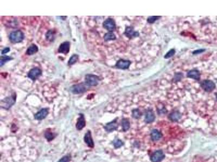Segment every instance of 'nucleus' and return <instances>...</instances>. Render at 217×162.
<instances>
[{"instance_id": "obj_33", "label": "nucleus", "mask_w": 217, "mask_h": 162, "mask_svg": "<svg viewBox=\"0 0 217 162\" xmlns=\"http://www.w3.org/2000/svg\"><path fill=\"white\" fill-rule=\"evenodd\" d=\"M216 99H217V93L216 94Z\"/></svg>"}, {"instance_id": "obj_25", "label": "nucleus", "mask_w": 217, "mask_h": 162, "mask_svg": "<svg viewBox=\"0 0 217 162\" xmlns=\"http://www.w3.org/2000/svg\"><path fill=\"white\" fill-rule=\"evenodd\" d=\"M13 59V58L8 56H2L0 59V66L2 67L6 62Z\"/></svg>"}, {"instance_id": "obj_13", "label": "nucleus", "mask_w": 217, "mask_h": 162, "mask_svg": "<svg viewBox=\"0 0 217 162\" xmlns=\"http://www.w3.org/2000/svg\"><path fill=\"white\" fill-rule=\"evenodd\" d=\"M130 64H131V62L130 61L121 59L117 62L116 64L115 65V67L119 69H127L129 68Z\"/></svg>"}, {"instance_id": "obj_26", "label": "nucleus", "mask_w": 217, "mask_h": 162, "mask_svg": "<svg viewBox=\"0 0 217 162\" xmlns=\"http://www.w3.org/2000/svg\"><path fill=\"white\" fill-rule=\"evenodd\" d=\"M46 38L49 41H53L55 38L54 31L52 30H49L46 34Z\"/></svg>"}, {"instance_id": "obj_29", "label": "nucleus", "mask_w": 217, "mask_h": 162, "mask_svg": "<svg viewBox=\"0 0 217 162\" xmlns=\"http://www.w3.org/2000/svg\"><path fill=\"white\" fill-rule=\"evenodd\" d=\"M160 17V16H150L148 17V22L149 23H153Z\"/></svg>"}, {"instance_id": "obj_7", "label": "nucleus", "mask_w": 217, "mask_h": 162, "mask_svg": "<svg viewBox=\"0 0 217 162\" xmlns=\"http://www.w3.org/2000/svg\"><path fill=\"white\" fill-rule=\"evenodd\" d=\"M118 128H119L118 118H115L111 122L107 123L104 127L105 131L109 133H111L116 130Z\"/></svg>"}, {"instance_id": "obj_14", "label": "nucleus", "mask_w": 217, "mask_h": 162, "mask_svg": "<svg viewBox=\"0 0 217 162\" xmlns=\"http://www.w3.org/2000/svg\"><path fill=\"white\" fill-rule=\"evenodd\" d=\"M69 49L70 43L68 41H65L60 45L59 47L58 48V53L60 54L66 55L69 53Z\"/></svg>"}, {"instance_id": "obj_24", "label": "nucleus", "mask_w": 217, "mask_h": 162, "mask_svg": "<svg viewBox=\"0 0 217 162\" xmlns=\"http://www.w3.org/2000/svg\"><path fill=\"white\" fill-rule=\"evenodd\" d=\"M116 36L114 34L113 32H109L105 34L104 35V39L105 41H112V40H115L116 39Z\"/></svg>"}, {"instance_id": "obj_23", "label": "nucleus", "mask_w": 217, "mask_h": 162, "mask_svg": "<svg viewBox=\"0 0 217 162\" xmlns=\"http://www.w3.org/2000/svg\"><path fill=\"white\" fill-rule=\"evenodd\" d=\"M113 145L114 147L116 149H119L121 147H122L124 145V143L122 140L120 139L116 138L114 141H113Z\"/></svg>"}, {"instance_id": "obj_8", "label": "nucleus", "mask_w": 217, "mask_h": 162, "mask_svg": "<svg viewBox=\"0 0 217 162\" xmlns=\"http://www.w3.org/2000/svg\"><path fill=\"white\" fill-rule=\"evenodd\" d=\"M165 158V153L162 150H158L153 153L150 158V162H162Z\"/></svg>"}, {"instance_id": "obj_19", "label": "nucleus", "mask_w": 217, "mask_h": 162, "mask_svg": "<svg viewBox=\"0 0 217 162\" xmlns=\"http://www.w3.org/2000/svg\"><path fill=\"white\" fill-rule=\"evenodd\" d=\"M121 125L123 132H127L130 128V122L128 118H123L121 121Z\"/></svg>"}, {"instance_id": "obj_6", "label": "nucleus", "mask_w": 217, "mask_h": 162, "mask_svg": "<svg viewBox=\"0 0 217 162\" xmlns=\"http://www.w3.org/2000/svg\"><path fill=\"white\" fill-rule=\"evenodd\" d=\"M42 75V70L39 68H34L33 69H30V71L27 74V76L29 79H32V81H35L36 79H38L40 76Z\"/></svg>"}, {"instance_id": "obj_3", "label": "nucleus", "mask_w": 217, "mask_h": 162, "mask_svg": "<svg viewBox=\"0 0 217 162\" xmlns=\"http://www.w3.org/2000/svg\"><path fill=\"white\" fill-rule=\"evenodd\" d=\"M100 81L98 76L92 74H88L85 77V84L88 87H94L97 85Z\"/></svg>"}, {"instance_id": "obj_22", "label": "nucleus", "mask_w": 217, "mask_h": 162, "mask_svg": "<svg viewBox=\"0 0 217 162\" xmlns=\"http://www.w3.org/2000/svg\"><path fill=\"white\" fill-rule=\"evenodd\" d=\"M79 59V55L77 54H73L71 56L68 61V65H72L75 64Z\"/></svg>"}, {"instance_id": "obj_21", "label": "nucleus", "mask_w": 217, "mask_h": 162, "mask_svg": "<svg viewBox=\"0 0 217 162\" xmlns=\"http://www.w3.org/2000/svg\"><path fill=\"white\" fill-rule=\"evenodd\" d=\"M142 112L138 109H134L131 111V116L132 118L135 119H139L142 116Z\"/></svg>"}, {"instance_id": "obj_28", "label": "nucleus", "mask_w": 217, "mask_h": 162, "mask_svg": "<svg viewBox=\"0 0 217 162\" xmlns=\"http://www.w3.org/2000/svg\"><path fill=\"white\" fill-rule=\"evenodd\" d=\"M175 50L174 49H171L164 56V58L165 59H169V58L172 57L173 55L175 54Z\"/></svg>"}, {"instance_id": "obj_17", "label": "nucleus", "mask_w": 217, "mask_h": 162, "mask_svg": "<svg viewBox=\"0 0 217 162\" xmlns=\"http://www.w3.org/2000/svg\"><path fill=\"white\" fill-rule=\"evenodd\" d=\"M84 141L86 143V144L89 146V147H94V142L93 139L92 138L91 133L88 131L87 133H85L84 136Z\"/></svg>"}, {"instance_id": "obj_5", "label": "nucleus", "mask_w": 217, "mask_h": 162, "mask_svg": "<svg viewBox=\"0 0 217 162\" xmlns=\"http://www.w3.org/2000/svg\"><path fill=\"white\" fill-rule=\"evenodd\" d=\"M156 119V116L153 109H149L146 111L144 114V122L146 124H151L154 122Z\"/></svg>"}, {"instance_id": "obj_16", "label": "nucleus", "mask_w": 217, "mask_h": 162, "mask_svg": "<svg viewBox=\"0 0 217 162\" xmlns=\"http://www.w3.org/2000/svg\"><path fill=\"white\" fill-rule=\"evenodd\" d=\"M86 125L85 119L84 115L82 113L79 114V117L76 124V128L78 130H81L85 127Z\"/></svg>"}, {"instance_id": "obj_10", "label": "nucleus", "mask_w": 217, "mask_h": 162, "mask_svg": "<svg viewBox=\"0 0 217 162\" xmlns=\"http://www.w3.org/2000/svg\"><path fill=\"white\" fill-rule=\"evenodd\" d=\"M103 26L105 29L109 32H113L116 29V23L113 19L108 18L105 20L103 23Z\"/></svg>"}, {"instance_id": "obj_9", "label": "nucleus", "mask_w": 217, "mask_h": 162, "mask_svg": "<svg viewBox=\"0 0 217 162\" xmlns=\"http://www.w3.org/2000/svg\"><path fill=\"white\" fill-rule=\"evenodd\" d=\"M201 87L205 91L211 92L216 88V85L211 80H204L201 83Z\"/></svg>"}, {"instance_id": "obj_1", "label": "nucleus", "mask_w": 217, "mask_h": 162, "mask_svg": "<svg viewBox=\"0 0 217 162\" xmlns=\"http://www.w3.org/2000/svg\"><path fill=\"white\" fill-rule=\"evenodd\" d=\"M16 100V93H12L10 96L3 98L1 101V107L4 109L8 110L15 104Z\"/></svg>"}, {"instance_id": "obj_31", "label": "nucleus", "mask_w": 217, "mask_h": 162, "mask_svg": "<svg viewBox=\"0 0 217 162\" xmlns=\"http://www.w3.org/2000/svg\"><path fill=\"white\" fill-rule=\"evenodd\" d=\"M9 51H10V48H9V47H6V48H4L3 50H2V51H1V54H2V55H5V54H6L7 53H8L9 52Z\"/></svg>"}, {"instance_id": "obj_4", "label": "nucleus", "mask_w": 217, "mask_h": 162, "mask_svg": "<svg viewBox=\"0 0 217 162\" xmlns=\"http://www.w3.org/2000/svg\"><path fill=\"white\" fill-rule=\"evenodd\" d=\"M87 87L85 83L77 84L71 87L70 91L74 94L84 93L87 90Z\"/></svg>"}, {"instance_id": "obj_18", "label": "nucleus", "mask_w": 217, "mask_h": 162, "mask_svg": "<svg viewBox=\"0 0 217 162\" xmlns=\"http://www.w3.org/2000/svg\"><path fill=\"white\" fill-rule=\"evenodd\" d=\"M187 77L195 80H199L200 79V73L197 69H193L188 73Z\"/></svg>"}, {"instance_id": "obj_32", "label": "nucleus", "mask_w": 217, "mask_h": 162, "mask_svg": "<svg viewBox=\"0 0 217 162\" xmlns=\"http://www.w3.org/2000/svg\"><path fill=\"white\" fill-rule=\"evenodd\" d=\"M204 51V49H199V50H195L194 51H193V54H197L199 53H201Z\"/></svg>"}, {"instance_id": "obj_11", "label": "nucleus", "mask_w": 217, "mask_h": 162, "mask_svg": "<svg viewBox=\"0 0 217 162\" xmlns=\"http://www.w3.org/2000/svg\"><path fill=\"white\" fill-rule=\"evenodd\" d=\"M183 118V115L179 111L174 110L168 115V119L173 123L178 122Z\"/></svg>"}, {"instance_id": "obj_20", "label": "nucleus", "mask_w": 217, "mask_h": 162, "mask_svg": "<svg viewBox=\"0 0 217 162\" xmlns=\"http://www.w3.org/2000/svg\"><path fill=\"white\" fill-rule=\"evenodd\" d=\"M39 50L38 46L35 44H31L26 51V54L27 55H33L36 54Z\"/></svg>"}, {"instance_id": "obj_15", "label": "nucleus", "mask_w": 217, "mask_h": 162, "mask_svg": "<svg viewBox=\"0 0 217 162\" xmlns=\"http://www.w3.org/2000/svg\"><path fill=\"white\" fill-rule=\"evenodd\" d=\"M124 35L129 39L138 37L139 36L138 32L135 31L133 28L131 27H127L125 28V31H124Z\"/></svg>"}, {"instance_id": "obj_27", "label": "nucleus", "mask_w": 217, "mask_h": 162, "mask_svg": "<svg viewBox=\"0 0 217 162\" xmlns=\"http://www.w3.org/2000/svg\"><path fill=\"white\" fill-rule=\"evenodd\" d=\"M44 137L49 141H51L54 138V134L49 131H46L44 133Z\"/></svg>"}, {"instance_id": "obj_12", "label": "nucleus", "mask_w": 217, "mask_h": 162, "mask_svg": "<svg viewBox=\"0 0 217 162\" xmlns=\"http://www.w3.org/2000/svg\"><path fill=\"white\" fill-rule=\"evenodd\" d=\"M49 113L48 108H43L34 115V118L36 120H42L46 118Z\"/></svg>"}, {"instance_id": "obj_2", "label": "nucleus", "mask_w": 217, "mask_h": 162, "mask_svg": "<svg viewBox=\"0 0 217 162\" xmlns=\"http://www.w3.org/2000/svg\"><path fill=\"white\" fill-rule=\"evenodd\" d=\"M24 34L20 30H17L11 32L9 36V39L10 42L14 43L21 42L24 40Z\"/></svg>"}, {"instance_id": "obj_30", "label": "nucleus", "mask_w": 217, "mask_h": 162, "mask_svg": "<svg viewBox=\"0 0 217 162\" xmlns=\"http://www.w3.org/2000/svg\"><path fill=\"white\" fill-rule=\"evenodd\" d=\"M71 159V157L69 155L65 156L64 157L61 158L58 162H69Z\"/></svg>"}]
</instances>
